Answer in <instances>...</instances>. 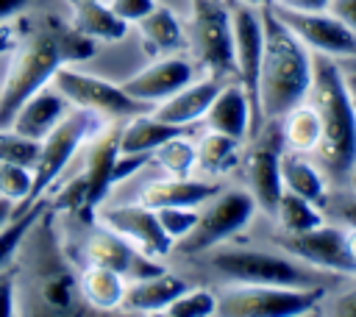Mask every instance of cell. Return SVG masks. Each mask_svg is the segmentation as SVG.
I'll list each match as a JSON object with an SVG mask.
<instances>
[{
	"label": "cell",
	"instance_id": "cell-1",
	"mask_svg": "<svg viewBox=\"0 0 356 317\" xmlns=\"http://www.w3.org/2000/svg\"><path fill=\"white\" fill-rule=\"evenodd\" d=\"M306 100L317 108L323 125V136L312 158L325 172L328 184L342 186L356 167V108L348 100L337 58L314 56V75Z\"/></svg>",
	"mask_w": 356,
	"mask_h": 317
},
{
	"label": "cell",
	"instance_id": "cell-2",
	"mask_svg": "<svg viewBox=\"0 0 356 317\" xmlns=\"http://www.w3.org/2000/svg\"><path fill=\"white\" fill-rule=\"evenodd\" d=\"M261 22L264 50L259 67V108L261 120H278L284 111L306 100L314 75V53L275 17L270 6L261 8Z\"/></svg>",
	"mask_w": 356,
	"mask_h": 317
},
{
	"label": "cell",
	"instance_id": "cell-3",
	"mask_svg": "<svg viewBox=\"0 0 356 317\" xmlns=\"http://www.w3.org/2000/svg\"><path fill=\"white\" fill-rule=\"evenodd\" d=\"M92 39L81 33L58 36L53 31H33L28 33L19 47L14 50L6 78L0 83V128H8L14 111L42 86L50 83L53 72L61 64H70L72 58H86L92 56Z\"/></svg>",
	"mask_w": 356,
	"mask_h": 317
},
{
	"label": "cell",
	"instance_id": "cell-4",
	"mask_svg": "<svg viewBox=\"0 0 356 317\" xmlns=\"http://www.w3.org/2000/svg\"><path fill=\"white\" fill-rule=\"evenodd\" d=\"M209 267L234 284H281V286H323V270L278 250L261 247H211Z\"/></svg>",
	"mask_w": 356,
	"mask_h": 317
},
{
	"label": "cell",
	"instance_id": "cell-5",
	"mask_svg": "<svg viewBox=\"0 0 356 317\" xmlns=\"http://www.w3.org/2000/svg\"><path fill=\"white\" fill-rule=\"evenodd\" d=\"M103 117L86 111V108H70L61 122L44 136L39 139V156L31 167V189L25 195V200L19 206H14V211L31 206L33 200L44 197V192L56 184V178L67 170V164L75 158V153L86 145V139L100 128Z\"/></svg>",
	"mask_w": 356,
	"mask_h": 317
},
{
	"label": "cell",
	"instance_id": "cell-6",
	"mask_svg": "<svg viewBox=\"0 0 356 317\" xmlns=\"http://www.w3.org/2000/svg\"><path fill=\"white\" fill-rule=\"evenodd\" d=\"M325 298L323 286L281 284H228L217 292V314L222 317H298L309 314Z\"/></svg>",
	"mask_w": 356,
	"mask_h": 317
},
{
	"label": "cell",
	"instance_id": "cell-7",
	"mask_svg": "<svg viewBox=\"0 0 356 317\" xmlns=\"http://www.w3.org/2000/svg\"><path fill=\"white\" fill-rule=\"evenodd\" d=\"M186 44L209 75H220V78L234 75L231 11L222 0H192Z\"/></svg>",
	"mask_w": 356,
	"mask_h": 317
},
{
	"label": "cell",
	"instance_id": "cell-8",
	"mask_svg": "<svg viewBox=\"0 0 356 317\" xmlns=\"http://www.w3.org/2000/svg\"><path fill=\"white\" fill-rule=\"evenodd\" d=\"M256 209L259 206L248 189H225V192L211 195L200 206L195 228L181 239V247L186 253H206L228 242L234 234H239L250 222Z\"/></svg>",
	"mask_w": 356,
	"mask_h": 317
},
{
	"label": "cell",
	"instance_id": "cell-9",
	"mask_svg": "<svg viewBox=\"0 0 356 317\" xmlns=\"http://www.w3.org/2000/svg\"><path fill=\"white\" fill-rule=\"evenodd\" d=\"M50 83L70 100V106L86 108L103 120H128V117L145 111V106L139 100H134L122 86H117L106 78L81 72L70 64H61L53 72Z\"/></svg>",
	"mask_w": 356,
	"mask_h": 317
},
{
	"label": "cell",
	"instance_id": "cell-10",
	"mask_svg": "<svg viewBox=\"0 0 356 317\" xmlns=\"http://www.w3.org/2000/svg\"><path fill=\"white\" fill-rule=\"evenodd\" d=\"M281 128L278 120H264V125L250 136V145L242 147V175L248 184V192L253 195L259 211L273 214L275 200L281 195Z\"/></svg>",
	"mask_w": 356,
	"mask_h": 317
},
{
	"label": "cell",
	"instance_id": "cell-11",
	"mask_svg": "<svg viewBox=\"0 0 356 317\" xmlns=\"http://www.w3.org/2000/svg\"><path fill=\"white\" fill-rule=\"evenodd\" d=\"M228 11H231L234 75L250 100V111H253L250 136H253L264 125L261 108H259V67H261V50H264V22H261V8H253L245 3H234Z\"/></svg>",
	"mask_w": 356,
	"mask_h": 317
},
{
	"label": "cell",
	"instance_id": "cell-12",
	"mask_svg": "<svg viewBox=\"0 0 356 317\" xmlns=\"http://www.w3.org/2000/svg\"><path fill=\"white\" fill-rule=\"evenodd\" d=\"M275 245L306 261L314 270L323 273H337V275H356V261L350 259L348 247H345V228L337 222H320L309 231L300 234H275Z\"/></svg>",
	"mask_w": 356,
	"mask_h": 317
},
{
	"label": "cell",
	"instance_id": "cell-13",
	"mask_svg": "<svg viewBox=\"0 0 356 317\" xmlns=\"http://www.w3.org/2000/svg\"><path fill=\"white\" fill-rule=\"evenodd\" d=\"M275 17L317 56H331V58H353L356 56V33L337 19L331 11H298V8H284V6H270Z\"/></svg>",
	"mask_w": 356,
	"mask_h": 317
},
{
	"label": "cell",
	"instance_id": "cell-14",
	"mask_svg": "<svg viewBox=\"0 0 356 317\" xmlns=\"http://www.w3.org/2000/svg\"><path fill=\"white\" fill-rule=\"evenodd\" d=\"M97 222L120 234L125 242H131L139 253H145L153 261H164L175 247V242L164 234L156 209L142 206L139 200L131 206H100Z\"/></svg>",
	"mask_w": 356,
	"mask_h": 317
},
{
	"label": "cell",
	"instance_id": "cell-15",
	"mask_svg": "<svg viewBox=\"0 0 356 317\" xmlns=\"http://www.w3.org/2000/svg\"><path fill=\"white\" fill-rule=\"evenodd\" d=\"M120 125H122V120H106L86 139L83 170L78 175L83 184V211L86 214H95V209L103 203V197L111 186L114 161L120 156Z\"/></svg>",
	"mask_w": 356,
	"mask_h": 317
},
{
	"label": "cell",
	"instance_id": "cell-16",
	"mask_svg": "<svg viewBox=\"0 0 356 317\" xmlns=\"http://www.w3.org/2000/svg\"><path fill=\"white\" fill-rule=\"evenodd\" d=\"M192 78H195V64L178 53H170V56H156L153 64L142 67L120 86L142 106H150V103H161L181 86H186Z\"/></svg>",
	"mask_w": 356,
	"mask_h": 317
},
{
	"label": "cell",
	"instance_id": "cell-17",
	"mask_svg": "<svg viewBox=\"0 0 356 317\" xmlns=\"http://www.w3.org/2000/svg\"><path fill=\"white\" fill-rule=\"evenodd\" d=\"M86 261L117 270L125 281H134V278H142V275L161 270V261L147 259L145 253H139L131 242H125L120 234H114L106 225L92 231V236L86 239Z\"/></svg>",
	"mask_w": 356,
	"mask_h": 317
},
{
	"label": "cell",
	"instance_id": "cell-18",
	"mask_svg": "<svg viewBox=\"0 0 356 317\" xmlns=\"http://www.w3.org/2000/svg\"><path fill=\"white\" fill-rule=\"evenodd\" d=\"M228 78H220V75H206L200 81L192 78L186 86H181L178 92H172L161 103H156L153 114L161 122H170V125H178V128H189V125H195V122H200L206 117L211 100L217 97V92H220V86Z\"/></svg>",
	"mask_w": 356,
	"mask_h": 317
},
{
	"label": "cell",
	"instance_id": "cell-19",
	"mask_svg": "<svg viewBox=\"0 0 356 317\" xmlns=\"http://www.w3.org/2000/svg\"><path fill=\"white\" fill-rule=\"evenodd\" d=\"M70 108H72L70 100H67L53 83H47V86H42L39 92H33V95L14 111L8 128H14L17 133H22V136L39 142V139H44V136L61 122V117H64Z\"/></svg>",
	"mask_w": 356,
	"mask_h": 317
},
{
	"label": "cell",
	"instance_id": "cell-20",
	"mask_svg": "<svg viewBox=\"0 0 356 317\" xmlns=\"http://www.w3.org/2000/svg\"><path fill=\"white\" fill-rule=\"evenodd\" d=\"M189 284L167 270H159V273H150V275H142V278H134L125 284V295H122V303H120V311L125 314H161L164 306L181 295Z\"/></svg>",
	"mask_w": 356,
	"mask_h": 317
},
{
	"label": "cell",
	"instance_id": "cell-21",
	"mask_svg": "<svg viewBox=\"0 0 356 317\" xmlns=\"http://www.w3.org/2000/svg\"><path fill=\"white\" fill-rule=\"evenodd\" d=\"M206 128L209 131H220V133H228V136H236V139H248L250 136V128H253V111H250V100L242 89L239 81H225L217 92V97L211 100L206 117H203Z\"/></svg>",
	"mask_w": 356,
	"mask_h": 317
},
{
	"label": "cell",
	"instance_id": "cell-22",
	"mask_svg": "<svg viewBox=\"0 0 356 317\" xmlns=\"http://www.w3.org/2000/svg\"><path fill=\"white\" fill-rule=\"evenodd\" d=\"M217 192H220L217 184L197 181L192 175H186V178L164 175L159 181H150L139 192V203L142 206H150V209H164V206H203Z\"/></svg>",
	"mask_w": 356,
	"mask_h": 317
},
{
	"label": "cell",
	"instance_id": "cell-23",
	"mask_svg": "<svg viewBox=\"0 0 356 317\" xmlns=\"http://www.w3.org/2000/svg\"><path fill=\"white\" fill-rule=\"evenodd\" d=\"M281 186L317 203L320 209L328 200V178L320 170V164L306 156V153H295V150H281Z\"/></svg>",
	"mask_w": 356,
	"mask_h": 317
},
{
	"label": "cell",
	"instance_id": "cell-24",
	"mask_svg": "<svg viewBox=\"0 0 356 317\" xmlns=\"http://www.w3.org/2000/svg\"><path fill=\"white\" fill-rule=\"evenodd\" d=\"M139 39L142 47L150 56H170L186 47V31L181 25V19L175 17L172 8L167 6H153L150 14H145L139 22Z\"/></svg>",
	"mask_w": 356,
	"mask_h": 317
},
{
	"label": "cell",
	"instance_id": "cell-25",
	"mask_svg": "<svg viewBox=\"0 0 356 317\" xmlns=\"http://www.w3.org/2000/svg\"><path fill=\"white\" fill-rule=\"evenodd\" d=\"M72 31L92 42H120L128 31V22L120 19L108 3L78 0L72 3Z\"/></svg>",
	"mask_w": 356,
	"mask_h": 317
},
{
	"label": "cell",
	"instance_id": "cell-26",
	"mask_svg": "<svg viewBox=\"0 0 356 317\" xmlns=\"http://www.w3.org/2000/svg\"><path fill=\"white\" fill-rule=\"evenodd\" d=\"M186 128L161 122L153 111H139L120 125V153H153L164 139L181 133Z\"/></svg>",
	"mask_w": 356,
	"mask_h": 317
},
{
	"label": "cell",
	"instance_id": "cell-27",
	"mask_svg": "<svg viewBox=\"0 0 356 317\" xmlns=\"http://www.w3.org/2000/svg\"><path fill=\"white\" fill-rule=\"evenodd\" d=\"M278 120H281L278 128H281V139H284L286 150L306 153V156H312L317 150L320 136H323V125H320L317 108L309 100H300L298 106L284 111Z\"/></svg>",
	"mask_w": 356,
	"mask_h": 317
},
{
	"label": "cell",
	"instance_id": "cell-28",
	"mask_svg": "<svg viewBox=\"0 0 356 317\" xmlns=\"http://www.w3.org/2000/svg\"><path fill=\"white\" fill-rule=\"evenodd\" d=\"M125 284L128 281L117 270H108L100 264H86L81 278H78V289H81L83 300L100 311H117L120 309L122 295H125Z\"/></svg>",
	"mask_w": 356,
	"mask_h": 317
},
{
	"label": "cell",
	"instance_id": "cell-29",
	"mask_svg": "<svg viewBox=\"0 0 356 317\" xmlns=\"http://www.w3.org/2000/svg\"><path fill=\"white\" fill-rule=\"evenodd\" d=\"M195 145H197L195 170H200V172L217 178V175H225V172H231L234 167H239V158H242V139L206 128V133H203L200 139H195Z\"/></svg>",
	"mask_w": 356,
	"mask_h": 317
},
{
	"label": "cell",
	"instance_id": "cell-30",
	"mask_svg": "<svg viewBox=\"0 0 356 317\" xmlns=\"http://www.w3.org/2000/svg\"><path fill=\"white\" fill-rule=\"evenodd\" d=\"M270 217L275 220V225L284 234H300V231H309V228H314L325 220V214L317 203H312V200H306V197H300L289 189H281Z\"/></svg>",
	"mask_w": 356,
	"mask_h": 317
},
{
	"label": "cell",
	"instance_id": "cell-31",
	"mask_svg": "<svg viewBox=\"0 0 356 317\" xmlns=\"http://www.w3.org/2000/svg\"><path fill=\"white\" fill-rule=\"evenodd\" d=\"M150 161H156L167 175L175 178H186L195 172V161H197V145L192 136H186V131L164 139L153 153Z\"/></svg>",
	"mask_w": 356,
	"mask_h": 317
},
{
	"label": "cell",
	"instance_id": "cell-32",
	"mask_svg": "<svg viewBox=\"0 0 356 317\" xmlns=\"http://www.w3.org/2000/svg\"><path fill=\"white\" fill-rule=\"evenodd\" d=\"M44 206H47V203H44V197H39V200H33L31 206L19 209L17 214L11 211V217L0 225V267L11 264V259L17 256L19 245L25 242L28 231H31V228L36 225V220L42 217Z\"/></svg>",
	"mask_w": 356,
	"mask_h": 317
},
{
	"label": "cell",
	"instance_id": "cell-33",
	"mask_svg": "<svg viewBox=\"0 0 356 317\" xmlns=\"http://www.w3.org/2000/svg\"><path fill=\"white\" fill-rule=\"evenodd\" d=\"M167 317H211L217 314V292L206 286H186L181 295H175L164 311Z\"/></svg>",
	"mask_w": 356,
	"mask_h": 317
},
{
	"label": "cell",
	"instance_id": "cell-34",
	"mask_svg": "<svg viewBox=\"0 0 356 317\" xmlns=\"http://www.w3.org/2000/svg\"><path fill=\"white\" fill-rule=\"evenodd\" d=\"M156 214H159V222H161L164 234L178 245L195 228L200 206H164V209H156Z\"/></svg>",
	"mask_w": 356,
	"mask_h": 317
},
{
	"label": "cell",
	"instance_id": "cell-35",
	"mask_svg": "<svg viewBox=\"0 0 356 317\" xmlns=\"http://www.w3.org/2000/svg\"><path fill=\"white\" fill-rule=\"evenodd\" d=\"M39 156V142L17 133L14 128H0V158L17 161L22 167H33Z\"/></svg>",
	"mask_w": 356,
	"mask_h": 317
},
{
	"label": "cell",
	"instance_id": "cell-36",
	"mask_svg": "<svg viewBox=\"0 0 356 317\" xmlns=\"http://www.w3.org/2000/svg\"><path fill=\"white\" fill-rule=\"evenodd\" d=\"M28 189H31V167L0 158V195L8 197L14 206H19Z\"/></svg>",
	"mask_w": 356,
	"mask_h": 317
},
{
	"label": "cell",
	"instance_id": "cell-37",
	"mask_svg": "<svg viewBox=\"0 0 356 317\" xmlns=\"http://www.w3.org/2000/svg\"><path fill=\"white\" fill-rule=\"evenodd\" d=\"M323 214H331L337 225H356V189H350V192H345V189L328 192Z\"/></svg>",
	"mask_w": 356,
	"mask_h": 317
},
{
	"label": "cell",
	"instance_id": "cell-38",
	"mask_svg": "<svg viewBox=\"0 0 356 317\" xmlns=\"http://www.w3.org/2000/svg\"><path fill=\"white\" fill-rule=\"evenodd\" d=\"M28 19L22 14H14L8 19H0V53H8V50H17L19 42L28 36Z\"/></svg>",
	"mask_w": 356,
	"mask_h": 317
},
{
	"label": "cell",
	"instance_id": "cell-39",
	"mask_svg": "<svg viewBox=\"0 0 356 317\" xmlns=\"http://www.w3.org/2000/svg\"><path fill=\"white\" fill-rule=\"evenodd\" d=\"M17 314V270L11 264L0 267V317Z\"/></svg>",
	"mask_w": 356,
	"mask_h": 317
},
{
	"label": "cell",
	"instance_id": "cell-40",
	"mask_svg": "<svg viewBox=\"0 0 356 317\" xmlns=\"http://www.w3.org/2000/svg\"><path fill=\"white\" fill-rule=\"evenodd\" d=\"M108 6L120 19H125L131 25V22H139L145 14H150L156 0H108Z\"/></svg>",
	"mask_w": 356,
	"mask_h": 317
},
{
	"label": "cell",
	"instance_id": "cell-41",
	"mask_svg": "<svg viewBox=\"0 0 356 317\" xmlns=\"http://www.w3.org/2000/svg\"><path fill=\"white\" fill-rule=\"evenodd\" d=\"M317 309H323L325 314H339V317H356V286H350V289H345V292L334 295L331 300H325V298H323V303H320Z\"/></svg>",
	"mask_w": 356,
	"mask_h": 317
},
{
	"label": "cell",
	"instance_id": "cell-42",
	"mask_svg": "<svg viewBox=\"0 0 356 317\" xmlns=\"http://www.w3.org/2000/svg\"><path fill=\"white\" fill-rule=\"evenodd\" d=\"M150 161V153H120L117 161H114V172H111V184L120 181V178H128L134 175L139 167H145Z\"/></svg>",
	"mask_w": 356,
	"mask_h": 317
},
{
	"label": "cell",
	"instance_id": "cell-43",
	"mask_svg": "<svg viewBox=\"0 0 356 317\" xmlns=\"http://www.w3.org/2000/svg\"><path fill=\"white\" fill-rule=\"evenodd\" d=\"M325 11H331L337 19H342L356 33V0H328Z\"/></svg>",
	"mask_w": 356,
	"mask_h": 317
},
{
	"label": "cell",
	"instance_id": "cell-44",
	"mask_svg": "<svg viewBox=\"0 0 356 317\" xmlns=\"http://www.w3.org/2000/svg\"><path fill=\"white\" fill-rule=\"evenodd\" d=\"M273 6L298 8V11H323L328 6V0H273Z\"/></svg>",
	"mask_w": 356,
	"mask_h": 317
},
{
	"label": "cell",
	"instance_id": "cell-45",
	"mask_svg": "<svg viewBox=\"0 0 356 317\" xmlns=\"http://www.w3.org/2000/svg\"><path fill=\"white\" fill-rule=\"evenodd\" d=\"M339 67H342V64H339ZM342 83H345V92H348L350 106L356 108V70H353V67H342Z\"/></svg>",
	"mask_w": 356,
	"mask_h": 317
},
{
	"label": "cell",
	"instance_id": "cell-46",
	"mask_svg": "<svg viewBox=\"0 0 356 317\" xmlns=\"http://www.w3.org/2000/svg\"><path fill=\"white\" fill-rule=\"evenodd\" d=\"M25 6H28V0H0V19H8L14 14H22Z\"/></svg>",
	"mask_w": 356,
	"mask_h": 317
},
{
	"label": "cell",
	"instance_id": "cell-47",
	"mask_svg": "<svg viewBox=\"0 0 356 317\" xmlns=\"http://www.w3.org/2000/svg\"><path fill=\"white\" fill-rule=\"evenodd\" d=\"M345 228V247L350 253V259L356 261V225H342Z\"/></svg>",
	"mask_w": 356,
	"mask_h": 317
},
{
	"label": "cell",
	"instance_id": "cell-48",
	"mask_svg": "<svg viewBox=\"0 0 356 317\" xmlns=\"http://www.w3.org/2000/svg\"><path fill=\"white\" fill-rule=\"evenodd\" d=\"M11 211H14V203H11L8 197H3V195H0V225L11 217Z\"/></svg>",
	"mask_w": 356,
	"mask_h": 317
},
{
	"label": "cell",
	"instance_id": "cell-49",
	"mask_svg": "<svg viewBox=\"0 0 356 317\" xmlns=\"http://www.w3.org/2000/svg\"><path fill=\"white\" fill-rule=\"evenodd\" d=\"M236 3H245V6H253V8H267V6H273V0H236Z\"/></svg>",
	"mask_w": 356,
	"mask_h": 317
},
{
	"label": "cell",
	"instance_id": "cell-50",
	"mask_svg": "<svg viewBox=\"0 0 356 317\" xmlns=\"http://www.w3.org/2000/svg\"><path fill=\"white\" fill-rule=\"evenodd\" d=\"M348 186H350V189H356V167H353V170H350V175H348Z\"/></svg>",
	"mask_w": 356,
	"mask_h": 317
},
{
	"label": "cell",
	"instance_id": "cell-51",
	"mask_svg": "<svg viewBox=\"0 0 356 317\" xmlns=\"http://www.w3.org/2000/svg\"><path fill=\"white\" fill-rule=\"evenodd\" d=\"M342 67H353V70H356V56H353V58H345Z\"/></svg>",
	"mask_w": 356,
	"mask_h": 317
},
{
	"label": "cell",
	"instance_id": "cell-52",
	"mask_svg": "<svg viewBox=\"0 0 356 317\" xmlns=\"http://www.w3.org/2000/svg\"><path fill=\"white\" fill-rule=\"evenodd\" d=\"M70 3H78V0H70Z\"/></svg>",
	"mask_w": 356,
	"mask_h": 317
}]
</instances>
